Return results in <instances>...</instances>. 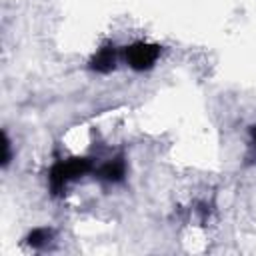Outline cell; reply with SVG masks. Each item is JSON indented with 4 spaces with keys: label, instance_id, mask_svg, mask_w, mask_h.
<instances>
[{
    "label": "cell",
    "instance_id": "cell-1",
    "mask_svg": "<svg viewBox=\"0 0 256 256\" xmlns=\"http://www.w3.org/2000/svg\"><path fill=\"white\" fill-rule=\"evenodd\" d=\"M94 172V160L86 158V156H72L66 160H58L52 164V168L48 170V188L50 194L54 198L62 196L68 188V184H72L74 180L86 176Z\"/></svg>",
    "mask_w": 256,
    "mask_h": 256
},
{
    "label": "cell",
    "instance_id": "cell-2",
    "mask_svg": "<svg viewBox=\"0 0 256 256\" xmlns=\"http://www.w3.org/2000/svg\"><path fill=\"white\" fill-rule=\"evenodd\" d=\"M160 54H162V46L160 44L144 42V40H136V42H132V44L122 48V58L136 72H146V70L154 68V64L158 62Z\"/></svg>",
    "mask_w": 256,
    "mask_h": 256
},
{
    "label": "cell",
    "instance_id": "cell-3",
    "mask_svg": "<svg viewBox=\"0 0 256 256\" xmlns=\"http://www.w3.org/2000/svg\"><path fill=\"white\" fill-rule=\"evenodd\" d=\"M118 58H120V50L116 44L112 42H104L88 60V68L92 72L98 74H108L118 66Z\"/></svg>",
    "mask_w": 256,
    "mask_h": 256
},
{
    "label": "cell",
    "instance_id": "cell-4",
    "mask_svg": "<svg viewBox=\"0 0 256 256\" xmlns=\"http://www.w3.org/2000/svg\"><path fill=\"white\" fill-rule=\"evenodd\" d=\"M94 178L108 182V184H120L126 178V158L124 154H116L114 158L106 160L98 168H94Z\"/></svg>",
    "mask_w": 256,
    "mask_h": 256
},
{
    "label": "cell",
    "instance_id": "cell-5",
    "mask_svg": "<svg viewBox=\"0 0 256 256\" xmlns=\"http://www.w3.org/2000/svg\"><path fill=\"white\" fill-rule=\"evenodd\" d=\"M52 238H54V230L42 226V228H34L32 232H28V236H26L24 240H26V244H28L30 248L40 250V248L48 246V244L52 242Z\"/></svg>",
    "mask_w": 256,
    "mask_h": 256
},
{
    "label": "cell",
    "instance_id": "cell-6",
    "mask_svg": "<svg viewBox=\"0 0 256 256\" xmlns=\"http://www.w3.org/2000/svg\"><path fill=\"white\" fill-rule=\"evenodd\" d=\"M12 160V146H10V138L6 134V130L2 132V168H6Z\"/></svg>",
    "mask_w": 256,
    "mask_h": 256
},
{
    "label": "cell",
    "instance_id": "cell-7",
    "mask_svg": "<svg viewBox=\"0 0 256 256\" xmlns=\"http://www.w3.org/2000/svg\"><path fill=\"white\" fill-rule=\"evenodd\" d=\"M250 140H252V146L256 148V124L250 126Z\"/></svg>",
    "mask_w": 256,
    "mask_h": 256
}]
</instances>
